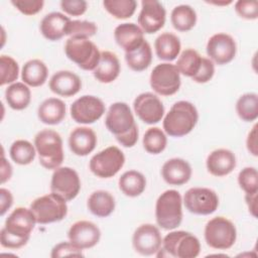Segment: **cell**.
I'll return each mask as SVG.
<instances>
[{
	"instance_id": "52a82bcc",
	"label": "cell",
	"mask_w": 258,
	"mask_h": 258,
	"mask_svg": "<svg viewBox=\"0 0 258 258\" xmlns=\"http://www.w3.org/2000/svg\"><path fill=\"white\" fill-rule=\"evenodd\" d=\"M64 52L69 59L84 71H94L101 57L97 45L85 37H70L66 41Z\"/></svg>"
},
{
	"instance_id": "3957f363",
	"label": "cell",
	"mask_w": 258,
	"mask_h": 258,
	"mask_svg": "<svg viewBox=\"0 0 258 258\" xmlns=\"http://www.w3.org/2000/svg\"><path fill=\"white\" fill-rule=\"evenodd\" d=\"M199 113L196 106L187 101H178L169 109L163 119L164 132L171 137H182L196 127Z\"/></svg>"
},
{
	"instance_id": "816d5d0a",
	"label": "cell",
	"mask_w": 258,
	"mask_h": 258,
	"mask_svg": "<svg viewBox=\"0 0 258 258\" xmlns=\"http://www.w3.org/2000/svg\"><path fill=\"white\" fill-rule=\"evenodd\" d=\"M245 201L249 209V213L256 218L257 217V192L253 194H246L245 196Z\"/></svg>"
},
{
	"instance_id": "ba28073f",
	"label": "cell",
	"mask_w": 258,
	"mask_h": 258,
	"mask_svg": "<svg viewBox=\"0 0 258 258\" xmlns=\"http://www.w3.org/2000/svg\"><path fill=\"white\" fill-rule=\"evenodd\" d=\"M29 209L33 213L36 223L41 225L59 222L68 214L67 201L53 192L35 199Z\"/></svg>"
},
{
	"instance_id": "60d3db41",
	"label": "cell",
	"mask_w": 258,
	"mask_h": 258,
	"mask_svg": "<svg viewBox=\"0 0 258 258\" xmlns=\"http://www.w3.org/2000/svg\"><path fill=\"white\" fill-rule=\"evenodd\" d=\"M98 30V27L95 22L87 20H71L67 35L70 37H85L90 38L95 35Z\"/></svg>"
},
{
	"instance_id": "6da1fadb",
	"label": "cell",
	"mask_w": 258,
	"mask_h": 258,
	"mask_svg": "<svg viewBox=\"0 0 258 258\" xmlns=\"http://www.w3.org/2000/svg\"><path fill=\"white\" fill-rule=\"evenodd\" d=\"M36 224L30 209L16 208L6 219L0 232L1 246L8 249H19L25 246Z\"/></svg>"
},
{
	"instance_id": "83f0119b",
	"label": "cell",
	"mask_w": 258,
	"mask_h": 258,
	"mask_svg": "<svg viewBox=\"0 0 258 258\" xmlns=\"http://www.w3.org/2000/svg\"><path fill=\"white\" fill-rule=\"evenodd\" d=\"M155 53L158 58L166 61L175 59L181 48L179 38L170 32H164L158 35L154 41Z\"/></svg>"
},
{
	"instance_id": "44dd1931",
	"label": "cell",
	"mask_w": 258,
	"mask_h": 258,
	"mask_svg": "<svg viewBox=\"0 0 258 258\" xmlns=\"http://www.w3.org/2000/svg\"><path fill=\"white\" fill-rule=\"evenodd\" d=\"M206 165L212 175L225 176L230 174L236 167V156L229 149L219 148L208 155Z\"/></svg>"
},
{
	"instance_id": "d590c367",
	"label": "cell",
	"mask_w": 258,
	"mask_h": 258,
	"mask_svg": "<svg viewBox=\"0 0 258 258\" xmlns=\"http://www.w3.org/2000/svg\"><path fill=\"white\" fill-rule=\"evenodd\" d=\"M202 58L203 56H201L197 50L194 48H186L180 53L175 66L179 74L192 78L201 68Z\"/></svg>"
},
{
	"instance_id": "7c38bea8",
	"label": "cell",
	"mask_w": 258,
	"mask_h": 258,
	"mask_svg": "<svg viewBox=\"0 0 258 258\" xmlns=\"http://www.w3.org/2000/svg\"><path fill=\"white\" fill-rule=\"evenodd\" d=\"M186 210L195 215H211L219 207V198L216 191L208 187H191L183 197Z\"/></svg>"
},
{
	"instance_id": "f907efd6",
	"label": "cell",
	"mask_w": 258,
	"mask_h": 258,
	"mask_svg": "<svg viewBox=\"0 0 258 258\" xmlns=\"http://www.w3.org/2000/svg\"><path fill=\"white\" fill-rule=\"evenodd\" d=\"M11 175H12V166L6 160V158L4 157V154L2 153V159H1V182L4 183L7 180H9Z\"/></svg>"
},
{
	"instance_id": "b9f144b4",
	"label": "cell",
	"mask_w": 258,
	"mask_h": 258,
	"mask_svg": "<svg viewBox=\"0 0 258 258\" xmlns=\"http://www.w3.org/2000/svg\"><path fill=\"white\" fill-rule=\"evenodd\" d=\"M238 183L245 194L258 192V173L252 166L244 167L238 174Z\"/></svg>"
},
{
	"instance_id": "4316f807",
	"label": "cell",
	"mask_w": 258,
	"mask_h": 258,
	"mask_svg": "<svg viewBox=\"0 0 258 258\" xmlns=\"http://www.w3.org/2000/svg\"><path fill=\"white\" fill-rule=\"evenodd\" d=\"M37 116L43 124H59L66 117V104L57 98L45 99L38 107Z\"/></svg>"
},
{
	"instance_id": "8fae6325",
	"label": "cell",
	"mask_w": 258,
	"mask_h": 258,
	"mask_svg": "<svg viewBox=\"0 0 258 258\" xmlns=\"http://www.w3.org/2000/svg\"><path fill=\"white\" fill-rule=\"evenodd\" d=\"M150 86L161 96L174 95L180 88V74L175 64L163 62L157 64L150 74Z\"/></svg>"
},
{
	"instance_id": "7dc6e473",
	"label": "cell",
	"mask_w": 258,
	"mask_h": 258,
	"mask_svg": "<svg viewBox=\"0 0 258 258\" xmlns=\"http://www.w3.org/2000/svg\"><path fill=\"white\" fill-rule=\"evenodd\" d=\"M60 7L64 13L71 16H80L87 11L88 3L85 0H62Z\"/></svg>"
},
{
	"instance_id": "5bb4252c",
	"label": "cell",
	"mask_w": 258,
	"mask_h": 258,
	"mask_svg": "<svg viewBox=\"0 0 258 258\" xmlns=\"http://www.w3.org/2000/svg\"><path fill=\"white\" fill-rule=\"evenodd\" d=\"M81 180L78 172L69 166L54 169L51 180L50 190L58 195L67 202L74 200L80 192Z\"/></svg>"
},
{
	"instance_id": "7bdbcfd3",
	"label": "cell",
	"mask_w": 258,
	"mask_h": 258,
	"mask_svg": "<svg viewBox=\"0 0 258 258\" xmlns=\"http://www.w3.org/2000/svg\"><path fill=\"white\" fill-rule=\"evenodd\" d=\"M236 13L244 19L254 20L258 17V2L257 1H242L235 3Z\"/></svg>"
},
{
	"instance_id": "5b68a950",
	"label": "cell",
	"mask_w": 258,
	"mask_h": 258,
	"mask_svg": "<svg viewBox=\"0 0 258 258\" xmlns=\"http://www.w3.org/2000/svg\"><path fill=\"white\" fill-rule=\"evenodd\" d=\"M34 147L39 163L46 169H56L63 161V147L60 135L51 129L39 131L34 137Z\"/></svg>"
},
{
	"instance_id": "8992f818",
	"label": "cell",
	"mask_w": 258,
	"mask_h": 258,
	"mask_svg": "<svg viewBox=\"0 0 258 258\" xmlns=\"http://www.w3.org/2000/svg\"><path fill=\"white\" fill-rule=\"evenodd\" d=\"M155 219L157 225L163 230H173L182 221V199L175 189L163 191L155 205Z\"/></svg>"
},
{
	"instance_id": "9a60e30c",
	"label": "cell",
	"mask_w": 258,
	"mask_h": 258,
	"mask_svg": "<svg viewBox=\"0 0 258 258\" xmlns=\"http://www.w3.org/2000/svg\"><path fill=\"white\" fill-rule=\"evenodd\" d=\"M206 50L213 62L223 66L234 59L237 52V45L230 34L221 32L216 33L209 38Z\"/></svg>"
},
{
	"instance_id": "74e56055",
	"label": "cell",
	"mask_w": 258,
	"mask_h": 258,
	"mask_svg": "<svg viewBox=\"0 0 258 258\" xmlns=\"http://www.w3.org/2000/svg\"><path fill=\"white\" fill-rule=\"evenodd\" d=\"M144 149L150 154L161 153L167 144L165 133L158 127H151L143 135L142 139Z\"/></svg>"
},
{
	"instance_id": "8d00e7d4",
	"label": "cell",
	"mask_w": 258,
	"mask_h": 258,
	"mask_svg": "<svg viewBox=\"0 0 258 258\" xmlns=\"http://www.w3.org/2000/svg\"><path fill=\"white\" fill-rule=\"evenodd\" d=\"M9 154L11 159L20 165H27L31 163L36 154L34 145L27 140L19 139L12 143L9 149Z\"/></svg>"
},
{
	"instance_id": "7a4b0ae2",
	"label": "cell",
	"mask_w": 258,
	"mask_h": 258,
	"mask_svg": "<svg viewBox=\"0 0 258 258\" xmlns=\"http://www.w3.org/2000/svg\"><path fill=\"white\" fill-rule=\"evenodd\" d=\"M105 125L124 147H133L138 140V126L128 104L113 103L106 114Z\"/></svg>"
},
{
	"instance_id": "836d02e7",
	"label": "cell",
	"mask_w": 258,
	"mask_h": 258,
	"mask_svg": "<svg viewBox=\"0 0 258 258\" xmlns=\"http://www.w3.org/2000/svg\"><path fill=\"white\" fill-rule=\"evenodd\" d=\"M125 60L127 66L134 72L145 71L152 61V50L148 41L144 40L143 43L136 49L125 52Z\"/></svg>"
},
{
	"instance_id": "681fc988",
	"label": "cell",
	"mask_w": 258,
	"mask_h": 258,
	"mask_svg": "<svg viewBox=\"0 0 258 258\" xmlns=\"http://www.w3.org/2000/svg\"><path fill=\"white\" fill-rule=\"evenodd\" d=\"M0 197H1V205H0V215L4 216L5 213L11 208L13 204V197L10 190L2 187L0 189Z\"/></svg>"
},
{
	"instance_id": "d6a6232c",
	"label": "cell",
	"mask_w": 258,
	"mask_h": 258,
	"mask_svg": "<svg viewBox=\"0 0 258 258\" xmlns=\"http://www.w3.org/2000/svg\"><path fill=\"white\" fill-rule=\"evenodd\" d=\"M172 26L180 32H186L192 29L197 23V13L195 9L185 4L175 6L170 14Z\"/></svg>"
},
{
	"instance_id": "f6af8a7d",
	"label": "cell",
	"mask_w": 258,
	"mask_h": 258,
	"mask_svg": "<svg viewBox=\"0 0 258 258\" xmlns=\"http://www.w3.org/2000/svg\"><path fill=\"white\" fill-rule=\"evenodd\" d=\"M214 74H215L214 62L208 57H203L201 68L197 73V75L191 78V80L199 84H205L212 80V78L214 77Z\"/></svg>"
},
{
	"instance_id": "484cf974",
	"label": "cell",
	"mask_w": 258,
	"mask_h": 258,
	"mask_svg": "<svg viewBox=\"0 0 258 258\" xmlns=\"http://www.w3.org/2000/svg\"><path fill=\"white\" fill-rule=\"evenodd\" d=\"M120 61L115 53L109 50L101 52L100 61L97 68L93 71L94 77L97 81L103 84L114 82L120 75Z\"/></svg>"
},
{
	"instance_id": "e575fe53",
	"label": "cell",
	"mask_w": 258,
	"mask_h": 258,
	"mask_svg": "<svg viewBox=\"0 0 258 258\" xmlns=\"http://www.w3.org/2000/svg\"><path fill=\"white\" fill-rule=\"evenodd\" d=\"M236 112L245 122H253L258 117V96L256 93H246L239 97L236 103Z\"/></svg>"
},
{
	"instance_id": "7402d4cb",
	"label": "cell",
	"mask_w": 258,
	"mask_h": 258,
	"mask_svg": "<svg viewBox=\"0 0 258 258\" xmlns=\"http://www.w3.org/2000/svg\"><path fill=\"white\" fill-rule=\"evenodd\" d=\"M161 175L164 181L170 185H182L190 179L191 167L182 158H170L163 163Z\"/></svg>"
},
{
	"instance_id": "ab89813d",
	"label": "cell",
	"mask_w": 258,
	"mask_h": 258,
	"mask_svg": "<svg viewBox=\"0 0 258 258\" xmlns=\"http://www.w3.org/2000/svg\"><path fill=\"white\" fill-rule=\"evenodd\" d=\"M0 86L13 84L19 75V66L17 61L9 55L0 56Z\"/></svg>"
},
{
	"instance_id": "f546056e",
	"label": "cell",
	"mask_w": 258,
	"mask_h": 258,
	"mask_svg": "<svg viewBox=\"0 0 258 258\" xmlns=\"http://www.w3.org/2000/svg\"><path fill=\"white\" fill-rule=\"evenodd\" d=\"M48 75L46 64L37 58L26 61L21 71V79L24 84L30 87L42 86Z\"/></svg>"
},
{
	"instance_id": "30bf717a",
	"label": "cell",
	"mask_w": 258,
	"mask_h": 258,
	"mask_svg": "<svg viewBox=\"0 0 258 258\" xmlns=\"http://www.w3.org/2000/svg\"><path fill=\"white\" fill-rule=\"evenodd\" d=\"M125 163V155L117 146H109L95 154L90 160V170L100 178L116 175Z\"/></svg>"
},
{
	"instance_id": "9c48e42d",
	"label": "cell",
	"mask_w": 258,
	"mask_h": 258,
	"mask_svg": "<svg viewBox=\"0 0 258 258\" xmlns=\"http://www.w3.org/2000/svg\"><path fill=\"white\" fill-rule=\"evenodd\" d=\"M236 239V227L227 218H213L205 227V240L207 245L213 249L228 250L235 244Z\"/></svg>"
},
{
	"instance_id": "f35d334b",
	"label": "cell",
	"mask_w": 258,
	"mask_h": 258,
	"mask_svg": "<svg viewBox=\"0 0 258 258\" xmlns=\"http://www.w3.org/2000/svg\"><path fill=\"white\" fill-rule=\"evenodd\" d=\"M103 6L113 17L127 19L135 13L137 2L135 0H105Z\"/></svg>"
},
{
	"instance_id": "1f68e13d",
	"label": "cell",
	"mask_w": 258,
	"mask_h": 258,
	"mask_svg": "<svg viewBox=\"0 0 258 258\" xmlns=\"http://www.w3.org/2000/svg\"><path fill=\"white\" fill-rule=\"evenodd\" d=\"M120 190L127 197L135 198L140 196L146 187L145 176L137 170L125 171L118 180Z\"/></svg>"
},
{
	"instance_id": "2e32d148",
	"label": "cell",
	"mask_w": 258,
	"mask_h": 258,
	"mask_svg": "<svg viewBox=\"0 0 258 258\" xmlns=\"http://www.w3.org/2000/svg\"><path fill=\"white\" fill-rule=\"evenodd\" d=\"M133 109L137 117L149 125L158 123L164 115V106L161 100L150 92L139 94L133 102Z\"/></svg>"
},
{
	"instance_id": "4fadbf2b",
	"label": "cell",
	"mask_w": 258,
	"mask_h": 258,
	"mask_svg": "<svg viewBox=\"0 0 258 258\" xmlns=\"http://www.w3.org/2000/svg\"><path fill=\"white\" fill-rule=\"evenodd\" d=\"M104 102L92 95H85L77 99L70 108L71 117L79 124H93L105 113Z\"/></svg>"
},
{
	"instance_id": "cb8c5ba5",
	"label": "cell",
	"mask_w": 258,
	"mask_h": 258,
	"mask_svg": "<svg viewBox=\"0 0 258 258\" xmlns=\"http://www.w3.org/2000/svg\"><path fill=\"white\" fill-rule=\"evenodd\" d=\"M71 19L60 12L46 14L40 21L39 29L44 38L56 41L67 35Z\"/></svg>"
},
{
	"instance_id": "277c9868",
	"label": "cell",
	"mask_w": 258,
	"mask_h": 258,
	"mask_svg": "<svg viewBox=\"0 0 258 258\" xmlns=\"http://www.w3.org/2000/svg\"><path fill=\"white\" fill-rule=\"evenodd\" d=\"M201 252L200 240L185 231H172L162 239L157 257L196 258Z\"/></svg>"
},
{
	"instance_id": "ee69618b",
	"label": "cell",
	"mask_w": 258,
	"mask_h": 258,
	"mask_svg": "<svg viewBox=\"0 0 258 258\" xmlns=\"http://www.w3.org/2000/svg\"><path fill=\"white\" fill-rule=\"evenodd\" d=\"M11 4L25 15H34L41 11L43 0H12Z\"/></svg>"
},
{
	"instance_id": "c3c4849f",
	"label": "cell",
	"mask_w": 258,
	"mask_h": 258,
	"mask_svg": "<svg viewBox=\"0 0 258 258\" xmlns=\"http://www.w3.org/2000/svg\"><path fill=\"white\" fill-rule=\"evenodd\" d=\"M246 146L248 151L254 155H258V146H257V124L253 126L251 131L248 133L247 139H246Z\"/></svg>"
},
{
	"instance_id": "e0dca14e",
	"label": "cell",
	"mask_w": 258,
	"mask_h": 258,
	"mask_svg": "<svg viewBox=\"0 0 258 258\" xmlns=\"http://www.w3.org/2000/svg\"><path fill=\"white\" fill-rule=\"evenodd\" d=\"M132 245L134 250L143 256L156 254L162 245L159 229L152 224L139 226L133 234Z\"/></svg>"
},
{
	"instance_id": "f1b7e54d",
	"label": "cell",
	"mask_w": 258,
	"mask_h": 258,
	"mask_svg": "<svg viewBox=\"0 0 258 258\" xmlns=\"http://www.w3.org/2000/svg\"><path fill=\"white\" fill-rule=\"evenodd\" d=\"M87 206L94 216L106 218L115 210V199L109 191L99 189L90 195Z\"/></svg>"
},
{
	"instance_id": "ac0fdd59",
	"label": "cell",
	"mask_w": 258,
	"mask_h": 258,
	"mask_svg": "<svg viewBox=\"0 0 258 258\" xmlns=\"http://www.w3.org/2000/svg\"><path fill=\"white\" fill-rule=\"evenodd\" d=\"M138 16V24L143 32L152 34L160 30L165 23L166 11L157 0H143Z\"/></svg>"
},
{
	"instance_id": "4dcf8cb0",
	"label": "cell",
	"mask_w": 258,
	"mask_h": 258,
	"mask_svg": "<svg viewBox=\"0 0 258 258\" xmlns=\"http://www.w3.org/2000/svg\"><path fill=\"white\" fill-rule=\"evenodd\" d=\"M5 100L11 109L24 110L31 101L30 89L24 83H13L5 91Z\"/></svg>"
},
{
	"instance_id": "f5cc1de1",
	"label": "cell",
	"mask_w": 258,
	"mask_h": 258,
	"mask_svg": "<svg viewBox=\"0 0 258 258\" xmlns=\"http://www.w3.org/2000/svg\"><path fill=\"white\" fill-rule=\"evenodd\" d=\"M209 3L215 4V5H228V4H231V3H232V1H224V2H209Z\"/></svg>"
},
{
	"instance_id": "bcb514c9",
	"label": "cell",
	"mask_w": 258,
	"mask_h": 258,
	"mask_svg": "<svg viewBox=\"0 0 258 258\" xmlns=\"http://www.w3.org/2000/svg\"><path fill=\"white\" fill-rule=\"evenodd\" d=\"M67 256H83L82 250L76 247L73 243L69 242H60L56 244L50 253L51 258H58V257H67Z\"/></svg>"
},
{
	"instance_id": "ffe728a7",
	"label": "cell",
	"mask_w": 258,
	"mask_h": 258,
	"mask_svg": "<svg viewBox=\"0 0 258 258\" xmlns=\"http://www.w3.org/2000/svg\"><path fill=\"white\" fill-rule=\"evenodd\" d=\"M82 81L78 75L71 71H58L49 80V89L61 97H72L80 92Z\"/></svg>"
},
{
	"instance_id": "603a6c76",
	"label": "cell",
	"mask_w": 258,
	"mask_h": 258,
	"mask_svg": "<svg viewBox=\"0 0 258 258\" xmlns=\"http://www.w3.org/2000/svg\"><path fill=\"white\" fill-rule=\"evenodd\" d=\"M114 38L117 44L125 50L130 52L139 47L144 39V32L135 23H122L119 24L114 30Z\"/></svg>"
},
{
	"instance_id": "d6986e66",
	"label": "cell",
	"mask_w": 258,
	"mask_h": 258,
	"mask_svg": "<svg viewBox=\"0 0 258 258\" xmlns=\"http://www.w3.org/2000/svg\"><path fill=\"white\" fill-rule=\"evenodd\" d=\"M68 237L70 242L79 249H90L99 243L101 231L93 222L78 221L71 226Z\"/></svg>"
},
{
	"instance_id": "d4e9b609",
	"label": "cell",
	"mask_w": 258,
	"mask_h": 258,
	"mask_svg": "<svg viewBox=\"0 0 258 258\" xmlns=\"http://www.w3.org/2000/svg\"><path fill=\"white\" fill-rule=\"evenodd\" d=\"M97 145V135L89 127L75 128L69 137V146L71 151L78 156L90 154Z\"/></svg>"
}]
</instances>
